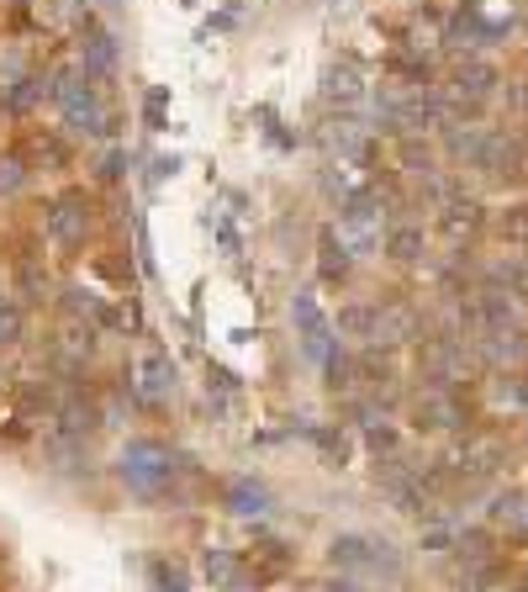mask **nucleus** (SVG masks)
Wrapping results in <instances>:
<instances>
[{"mask_svg": "<svg viewBox=\"0 0 528 592\" xmlns=\"http://www.w3.org/2000/svg\"><path fill=\"white\" fill-rule=\"evenodd\" d=\"M418 365H423V376L433 386H455V381H465L470 344L460 333H433V339H423V349H418Z\"/></svg>", "mask_w": 528, "mask_h": 592, "instance_id": "39448f33", "label": "nucleus"}, {"mask_svg": "<svg viewBox=\"0 0 528 592\" xmlns=\"http://www.w3.org/2000/svg\"><path fill=\"white\" fill-rule=\"evenodd\" d=\"M222 503L249 518V513H270V492H264L254 476H233L228 487H222Z\"/></svg>", "mask_w": 528, "mask_h": 592, "instance_id": "ddd939ff", "label": "nucleus"}, {"mask_svg": "<svg viewBox=\"0 0 528 592\" xmlns=\"http://www.w3.org/2000/svg\"><path fill=\"white\" fill-rule=\"evenodd\" d=\"M117 476H122V487L132 497H143V503H164L169 492H175V455L164 450L159 439H132L127 450L117 455Z\"/></svg>", "mask_w": 528, "mask_h": 592, "instance_id": "f257e3e1", "label": "nucleus"}, {"mask_svg": "<svg viewBox=\"0 0 528 592\" xmlns=\"http://www.w3.org/2000/svg\"><path fill=\"white\" fill-rule=\"evenodd\" d=\"M328 555L338 571H354V577H402V555L370 534H344V540H333Z\"/></svg>", "mask_w": 528, "mask_h": 592, "instance_id": "7ed1b4c3", "label": "nucleus"}, {"mask_svg": "<svg viewBox=\"0 0 528 592\" xmlns=\"http://www.w3.org/2000/svg\"><path fill=\"white\" fill-rule=\"evenodd\" d=\"M317 265H323V281H344V275L354 270V254L338 244V233L328 228L323 238H317Z\"/></svg>", "mask_w": 528, "mask_h": 592, "instance_id": "f3484780", "label": "nucleus"}, {"mask_svg": "<svg viewBox=\"0 0 528 592\" xmlns=\"http://www.w3.org/2000/svg\"><path fill=\"white\" fill-rule=\"evenodd\" d=\"M502 238H513V244H528V207H513L502 217Z\"/></svg>", "mask_w": 528, "mask_h": 592, "instance_id": "a878e982", "label": "nucleus"}, {"mask_svg": "<svg viewBox=\"0 0 528 592\" xmlns=\"http://www.w3.org/2000/svg\"><path fill=\"white\" fill-rule=\"evenodd\" d=\"M291 566V555H286V545H259V566H254V577L259 582H270V577H280V571Z\"/></svg>", "mask_w": 528, "mask_h": 592, "instance_id": "5701e85b", "label": "nucleus"}, {"mask_svg": "<svg viewBox=\"0 0 528 592\" xmlns=\"http://www.w3.org/2000/svg\"><path fill=\"white\" fill-rule=\"evenodd\" d=\"M492 407H528V376H518V370H507V376L492 381Z\"/></svg>", "mask_w": 528, "mask_h": 592, "instance_id": "aec40b11", "label": "nucleus"}, {"mask_svg": "<svg viewBox=\"0 0 528 592\" xmlns=\"http://www.w3.org/2000/svg\"><path fill=\"white\" fill-rule=\"evenodd\" d=\"M386 254L396 265H418L423 259V228L418 222H396V228H386Z\"/></svg>", "mask_w": 528, "mask_h": 592, "instance_id": "2eb2a0df", "label": "nucleus"}, {"mask_svg": "<svg viewBox=\"0 0 528 592\" xmlns=\"http://www.w3.org/2000/svg\"><path fill=\"white\" fill-rule=\"evenodd\" d=\"M492 524L513 529V534H528V487L497 497V503H492Z\"/></svg>", "mask_w": 528, "mask_h": 592, "instance_id": "a211bd4d", "label": "nucleus"}, {"mask_svg": "<svg viewBox=\"0 0 528 592\" xmlns=\"http://www.w3.org/2000/svg\"><path fill=\"white\" fill-rule=\"evenodd\" d=\"M323 96H328V101H338V106H354V101L365 96L360 69H354L349 59H344V64H333V69H328V80H323Z\"/></svg>", "mask_w": 528, "mask_h": 592, "instance_id": "dca6fc26", "label": "nucleus"}, {"mask_svg": "<svg viewBox=\"0 0 528 592\" xmlns=\"http://www.w3.org/2000/svg\"><path fill=\"white\" fill-rule=\"evenodd\" d=\"M154 582H159V592H185V571L169 566V561H159V566H154Z\"/></svg>", "mask_w": 528, "mask_h": 592, "instance_id": "bb28decb", "label": "nucleus"}, {"mask_svg": "<svg viewBox=\"0 0 528 592\" xmlns=\"http://www.w3.org/2000/svg\"><path fill=\"white\" fill-rule=\"evenodd\" d=\"M22 185H27V164L16 154H6V159H0V196H16Z\"/></svg>", "mask_w": 528, "mask_h": 592, "instance_id": "b1692460", "label": "nucleus"}, {"mask_svg": "<svg viewBox=\"0 0 528 592\" xmlns=\"http://www.w3.org/2000/svg\"><path fill=\"white\" fill-rule=\"evenodd\" d=\"M375 323H381V302H349L338 312L333 333H344V339H360V344H375Z\"/></svg>", "mask_w": 528, "mask_h": 592, "instance_id": "f8f14e48", "label": "nucleus"}, {"mask_svg": "<svg viewBox=\"0 0 528 592\" xmlns=\"http://www.w3.org/2000/svg\"><path fill=\"white\" fill-rule=\"evenodd\" d=\"M22 328H27L22 307H16V302H6V296H0V349L22 344Z\"/></svg>", "mask_w": 528, "mask_h": 592, "instance_id": "4be33fe9", "label": "nucleus"}, {"mask_svg": "<svg viewBox=\"0 0 528 592\" xmlns=\"http://www.w3.org/2000/svg\"><path fill=\"white\" fill-rule=\"evenodd\" d=\"M492 90H497V69L481 64V59H470V64L455 69V101H449V106H476V101L492 96Z\"/></svg>", "mask_w": 528, "mask_h": 592, "instance_id": "9b49d317", "label": "nucleus"}, {"mask_svg": "<svg viewBox=\"0 0 528 592\" xmlns=\"http://www.w3.org/2000/svg\"><path fill=\"white\" fill-rule=\"evenodd\" d=\"M48 233H53V244H59V249H80V244H85V233H90V207H85L80 191H64V196L48 207Z\"/></svg>", "mask_w": 528, "mask_h": 592, "instance_id": "6e6552de", "label": "nucleus"}, {"mask_svg": "<svg viewBox=\"0 0 528 592\" xmlns=\"http://www.w3.org/2000/svg\"><path fill=\"white\" fill-rule=\"evenodd\" d=\"M117 69V43H111V32L90 27L85 32V74H111Z\"/></svg>", "mask_w": 528, "mask_h": 592, "instance_id": "6ab92c4d", "label": "nucleus"}, {"mask_svg": "<svg viewBox=\"0 0 528 592\" xmlns=\"http://www.w3.org/2000/svg\"><path fill=\"white\" fill-rule=\"evenodd\" d=\"M460 423V402L449 386H423L418 397H412V429H428V434H444Z\"/></svg>", "mask_w": 528, "mask_h": 592, "instance_id": "1a4fd4ad", "label": "nucleus"}, {"mask_svg": "<svg viewBox=\"0 0 528 592\" xmlns=\"http://www.w3.org/2000/svg\"><path fill=\"white\" fill-rule=\"evenodd\" d=\"M206 577H212V587L228 592V587H238V561L228 550H206Z\"/></svg>", "mask_w": 528, "mask_h": 592, "instance_id": "412c9836", "label": "nucleus"}, {"mask_svg": "<svg viewBox=\"0 0 528 592\" xmlns=\"http://www.w3.org/2000/svg\"><path fill=\"white\" fill-rule=\"evenodd\" d=\"M323 143L333 148L338 159H354V154H365V143H370V133L354 117H333L328 127H323Z\"/></svg>", "mask_w": 528, "mask_h": 592, "instance_id": "4468645a", "label": "nucleus"}, {"mask_svg": "<svg viewBox=\"0 0 528 592\" xmlns=\"http://www.w3.org/2000/svg\"><path fill=\"white\" fill-rule=\"evenodd\" d=\"M481 201H444V212H439V233H444V244L449 249H460L465 244V238H476L481 233Z\"/></svg>", "mask_w": 528, "mask_h": 592, "instance_id": "9d476101", "label": "nucleus"}, {"mask_svg": "<svg viewBox=\"0 0 528 592\" xmlns=\"http://www.w3.org/2000/svg\"><path fill=\"white\" fill-rule=\"evenodd\" d=\"M476 170H486L497 185H523L528 180V138L523 133H486Z\"/></svg>", "mask_w": 528, "mask_h": 592, "instance_id": "20e7f679", "label": "nucleus"}, {"mask_svg": "<svg viewBox=\"0 0 528 592\" xmlns=\"http://www.w3.org/2000/svg\"><path fill=\"white\" fill-rule=\"evenodd\" d=\"M338 244H344L354 259H365L386 233V201L375 191H354L349 201H338V222H333Z\"/></svg>", "mask_w": 528, "mask_h": 592, "instance_id": "f03ea898", "label": "nucleus"}, {"mask_svg": "<svg viewBox=\"0 0 528 592\" xmlns=\"http://www.w3.org/2000/svg\"><path fill=\"white\" fill-rule=\"evenodd\" d=\"M132 392H138L148 407H164L175 397V360L164 355V349H138V360H132Z\"/></svg>", "mask_w": 528, "mask_h": 592, "instance_id": "423d86ee", "label": "nucleus"}, {"mask_svg": "<svg viewBox=\"0 0 528 592\" xmlns=\"http://www.w3.org/2000/svg\"><path fill=\"white\" fill-rule=\"evenodd\" d=\"M64 307L74 312V318H101V296H90V291H80V286L64 291Z\"/></svg>", "mask_w": 528, "mask_h": 592, "instance_id": "393cba45", "label": "nucleus"}, {"mask_svg": "<svg viewBox=\"0 0 528 592\" xmlns=\"http://www.w3.org/2000/svg\"><path fill=\"white\" fill-rule=\"evenodd\" d=\"M291 323H296V339H301V349L323 365L328 355H333V323L323 318V307H317V296L312 291H296V302H291Z\"/></svg>", "mask_w": 528, "mask_h": 592, "instance_id": "0eeeda50", "label": "nucleus"}]
</instances>
